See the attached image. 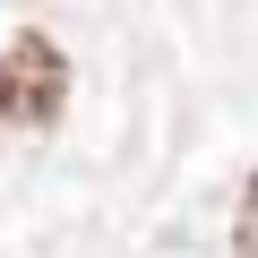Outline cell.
I'll use <instances>...</instances> for the list:
<instances>
[{"mask_svg": "<svg viewBox=\"0 0 258 258\" xmlns=\"http://www.w3.org/2000/svg\"><path fill=\"white\" fill-rule=\"evenodd\" d=\"M60 103H69V60H60L52 35L26 26L9 52H0V120L9 129H52Z\"/></svg>", "mask_w": 258, "mask_h": 258, "instance_id": "1", "label": "cell"}, {"mask_svg": "<svg viewBox=\"0 0 258 258\" xmlns=\"http://www.w3.org/2000/svg\"><path fill=\"white\" fill-rule=\"evenodd\" d=\"M232 258H258V181L241 198V224H232Z\"/></svg>", "mask_w": 258, "mask_h": 258, "instance_id": "2", "label": "cell"}]
</instances>
